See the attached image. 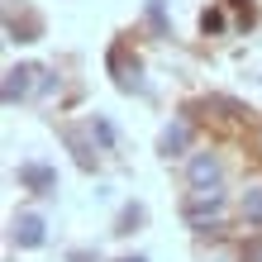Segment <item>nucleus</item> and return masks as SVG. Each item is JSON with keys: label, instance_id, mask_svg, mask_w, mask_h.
Segmentation results:
<instances>
[{"label": "nucleus", "instance_id": "nucleus-2", "mask_svg": "<svg viewBox=\"0 0 262 262\" xmlns=\"http://www.w3.org/2000/svg\"><path fill=\"white\" fill-rule=\"evenodd\" d=\"M34 76H38V67H14V72L5 76V105L24 100V96H29V86H34Z\"/></svg>", "mask_w": 262, "mask_h": 262}, {"label": "nucleus", "instance_id": "nucleus-6", "mask_svg": "<svg viewBox=\"0 0 262 262\" xmlns=\"http://www.w3.org/2000/svg\"><path fill=\"white\" fill-rule=\"evenodd\" d=\"M243 220H248V224H262V191H248V195H243Z\"/></svg>", "mask_w": 262, "mask_h": 262}, {"label": "nucleus", "instance_id": "nucleus-8", "mask_svg": "<svg viewBox=\"0 0 262 262\" xmlns=\"http://www.w3.org/2000/svg\"><path fill=\"white\" fill-rule=\"evenodd\" d=\"M143 220V205H134V210H124V220H119V234H129V229Z\"/></svg>", "mask_w": 262, "mask_h": 262}, {"label": "nucleus", "instance_id": "nucleus-10", "mask_svg": "<svg viewBox=\"0 0 262 262\" xmlns=\"http://www.w3.org/2000/svg\"><path fill=\"white\" fill-rule=\"evenodd\" d=\"M119 262H143V257H119Z\"/></svg>", "mask_w": 262, "mask_h": 262}, {"label": "nucleus", "instance_id": "nucleus-3", "mask_svg": "<svg viewBox=\"0 0 262 262\" xmlns=\"http://www.w3.org/2000/svg\"><path fill=\"white\" fill-rule=\"evenodd\" d=\"M14 243H19V248H38L43 243V220L38 214H19V220H14Z\"/></svg>", "mask_w": 262, "mask_h": 262}, {"label": "nucleus", "instance_id": "nucleus-11", "mask_svg": "<svg viewBox=\"0 0 262 262\" xmlns=\"http://www.w3.org/2000/svg\"><path fill=\"white\" fill-rule=\"evenodd\" d=\"M257 143H262V138H257Z\"/></svg>", "mask_w": 262, "mask_h": 262}, {"label": "nucleus", "instance_id": "nucleus-9", "mask_svg": "<svg viewBox=\"0 0 262 262\" xmlns=\"http://www.w3.org/2000/svg\"><path fill=\"white\" fill-rule=\"evenodd\" d=\"M243 262H262V243H248V248H243Z\"/></svg>", "mask_w": 262, "mask_h": 262}, {"label": "nucleus", "instance_id": "nucleus-4", "mask_svg": "<svg viewBox=\"0 0 262 262\" xmlns=\"http://www.w3.org/2000/svg\"><path fill=\"white\" fill-rule=\"evenodd\" d=\"M186 143H191V129L181 124V119H177V124H167V129H162V152H167V158H177V152H186Z\"/></svg>", "mask_w": 262, "mask_h": 262}, {"label": "nucleus", "instance_id": "nucleus-1", "mask_svg": "<svg viewBox=\"0 0 262 262\" xmlns=\"http://www.w3.org/2000/svg\"><path fill=\"white\" fill-rule=\"evenodd\" d=\"M186 177H191V186L195 191H220V158L214 152H191V167H186Z\"/></svg>", "mask_w": 262, "mask_h": 262}, {"label": "nucleus", "instance_id": "nucleus-7", "mask_svg": "<svg viewBox=\"0 0 262 262\" xmlns=\"http://www.w3.org/2000/svg\"><path fill=\"white\" fill-rule=\"evenodd\" d=\"M91 134H96V138H100V143H115V129H110V124H105V119H91Z\"/></svg>", "mask_w": 262, "mask_h": 262}, {"label": "nucleus", "instance_id": "nucleus-5", "mask_svg": "<svg viewBox=\"0 0 262 262\" xmlns=\"http://www.w3.org/2000/svg\"><path fill=\"white\" fill-rule=\"evenodd\" d=\"M19 181H24V186H34V191H53V172H48V167H38V162H24L19 167Z\"/></svg>", "mask_w": 262, "mask_h": 262}]
</instances>
